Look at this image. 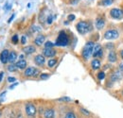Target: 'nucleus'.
Returning <instances> with one entry per match:
<instances>
[{
  "mask_svg": "<svg viewBox=\"0 0 123 118\" xmlns=\"http://www.w3.org/2000/svg\"><path fill=\"white\" fill-rule=\"evenodd\" d=\"M23 51H24L26 54H31V53H33V52L35 51V47L32 46V45H29V46H26V47L23 49Z\"/></svg>",
  "mask_w": 123,
  "mask_h": 118,
  "instance_id": "6ab92c4d",
  "label": "nucleus"
},
{
  "mask_svg": "<svg viewBox=\"0 0 123 118\" xmlns=\"http://www.w3.org/2000/svg\"><path fill=\"white\" fill-rule=\"evenodd\" d=\"M120 55H121V58L123 59V50L121 51V54H120Z\"/></svg>",
  "mask_w": 123,
  "mask_h": 118,
  "instance_id": "79ce46f5",
  "label": "nucleus"
},
{
  "mask_svg": "<svg viewBox=\"0 0 123 118\" xmlns=\"http://www.w3.org/2000/svg\"><path fill=\"white\" fill-rule=\"evenodd\" d=\"M26 112L29 116H34L36 113V108L32 103H28L26 105Z\"/></svg>",
  "mask_w": 123,
  "mask_h": 118,
  "instance_id": "423d86ee",
  "label": "nucleus"
},
{
  "mask_svg": "<svg viewBox=\"0 0 123 118\" xmlns=\"http://www.w3.org/2000/svg\"><path fill=\"white\" fill-rule=\"evenodd\" d=\"M8 70L9 71H11V72H14L17 70V66H16V64H11L9 67H8Z\"/></svg>",
  "mask_w": 123,
  "mask_h": 118,
  "instance_id": "5701e85b",
  "label": "nucleus"
},
{
  "mask_svg": "<svg viewBox=\"0 0 123 118\" xmlns=\"http://www.w3.org/2000/svg\"><path fill=\"white\" fill-rule=\"evenodd\" d=\"M122 78V74L120 72H115L112 75V80L113 81H117V80H120Z\"/></svg>",
  "mask_w": 123,
  "mask_h": 118,
  "instance_id": "dca6fc26",
  "label": "nucleus"
},
{
  "mask_svg": "<svg viewBox=\"0 0 123 118\" xmlns=\"http://www.w3.org/2000/svg\"><path fill=\"white\" fill-rule=\"evenodd\" d=\"M65 118H76V116H75V114L73 112H68L65 115Z\"/></svg>",
  "mask_w": 123,
  "mask_h": 118,
  "instance_id": "c85d7f7f",
  "label": "nucleus"
},
{
  "mask_svg": "<svg viewBox=\"0 0 123 118\" xmlns=\"http://www.w3.org/2000/svg\"><path fill=\"white\" fill-rule=\"evenodd\" d=\"M12 41L13 44H17L18 43V35H13V37L12 38Z\"/></svg>",
  "mask_w": 123,
  "mask_h": 118,
  "instance_id": "cd10ccee",
  "label": "nucleus"
},
{
  "mask_svg": "<svg viewBox=\"0 0 123 118\" xmlns=\"http://www.w3.org/2000/svg\"><path fill=\"white\" fill-rule=\"evenodd\" d=\"M16 66H17V68H19V69H24V68H26V66H27V61H26L25 59H20V60L16 63Z\"/></svg>",
  "mask_w": 123,
  "mask_h": 118,
  "instance_id": "f3484780",
  "label": "nucleus"
},
{
  "mask_svg": "<svg viewBox=\"0 0 123 118\" xmlns=\"http://www.w3.org/2000/svg\"><path fill=\"white\" fill-rule=\"evenodd\" d=\"M45 36L44 35H38L36 38H35V40H34V43L36 45H42L43 43L45 42Z\"/></svg>",
  "mask_w": 123,
  "mask_h": 118,
  "instance_id": "f8f14e48",
  "label": "nucleus"
},
{
  "mask_svg": "<svg viewBox=\"0 0 123 118\" xmlns=\"http://www.w3.org/2000/svg\"><path fill=\"white\" fill-rule=\"evenodd\" d=\"M102 49H101V45L100 44H96L95 47H94V50H93V56L95 58L97 57H102Z\"/></svg>",
  "mask_w": 123,
  "mask_h": 118,
  "instance_id": "0eeeda50",
  "label": "nucleus"
},
{
  "mask_svg": "<svg viewBox=\"0 0 123 118\" xmlns=\"http://www.w3.org/2000/svg\"><path fill=\"white\" fill-rule=\"evenodd\" d=\"M104 77H105V73H104V72H99V73H98V79L101 80V79H103Z\"/></svg>",
  "mask_w": 123,
  "mask_h": 118,
  "instance_id": "a878e982",
  "label": "nucleus"
},
{
  "mask_svg": "<svg viewBox=\"0 0 123 118\" xmlns=\"http://www.w3.org/2000/svg\"><path fill=\"white\" fill-rule=\"evenodd\" d=\"M108 59L110 62H115L117 61V54L114 52V51H111L108 55Z\"/></svg>",
  "mask_w": 123,
  "mask_h": 118,
  "instance_id": "a211bd4d",
  "label": "nucleus"
},
{
  "mask_svg": "<svg viewBox=\"0 0 123 118\" xmlns=\"http://www.w3.org/2000/svg\"><path fill=\"white\" fill-rule=\"evenodd\" d=\"M119 68H120V70H121V71H122V72H123V63H122V64H120V66H119Z\"/></svg>",
  "mask_w": 123,
  "mask_h": 118,
  "instance_id": "58836bf2",
  "label": "nucleus"
},
{
  "mask_svg": "<svg viewBox=\"0 0 123 118\" xmlns=\"http://www.w3.org/2000/svg\"><path fill=\"white\" fill-rule=\"evenodd\" d=\"M114 2V0H101V3L103 6H110L112 5Z\"/></svg>",
  "mask_w": 123,
  "mask_h": 118,
  "instance_id": "4be33fe9",
  "label": "nucleus"
},
{
  "mask_svg": "<svg viewBox=\"0 0 123 118\" xmlns=\"http://www.w3.org/2000/svg\"><path fill=\"white\" fill-rule=\"evenodd\" d=\"M44 55L46 57L48 58H51V57H54L56 55V51L53 49V48H45L44 50Z\"/></svg>",
  "mask_w": 123,
  "mask_h": 118,
  "instance_id": "9b49d317",
  "label": "nucleus"
},
{
  "mask_svg": "<svg viewBox=\"0 0 123 118\" xmlns=\"http://www.w3.org/2000/svg\"><path fill=\"white\" fill-rule=\"evenodd\" d=\"M15 80H16V78L15 77H8V81L11 82V83L15 82Z\"/></svg>",
  "mask_w": 123,
  "mask_h": 118,
  "instance_id": "c756f323",
  "label": "nucleus"
},
{
  "mask_svg": "<svg viewBox=\"0 0 123 118\" xmlns=\"http://www.w3.org/2000/svg\"><path fill=\"white\" fill-rule=\"evenodd\" d=\"M26 41H27V39H26V36H23V37H22V39H21V44H26Z\"/></svg>",
  "mask_w": 123,
  "mask_h": 118,
  "instance_id": "473e14b6",
  "label": "nucleus"
},
{
  "mask_svg": "<svg viewBox=\"0 0 123 118\" xmlns=\"http://www.w3.org/2000/svg\"><path fill=\"white\" fill-rule=\"evenodd\" d=\"M16 59H17V54L14 51H12L10 53V55H9V61L10 62H14Z\"/></svg>",
  "mask_w": 123,
  "mask_h": 118,
  "instance_id": "aec40b11",
  "label": "nucleus"
},
{
  "mask_svg": "<svg viewBox=\"0 0 123 118\" xmlns=\"http://www.w3.org/2000/svg\"><path fill=\"white\" fill-rule=\"evenodd\" d=\"M80 0H70V3L71 4H77Z\"/></svg>",
  "mask_w": 123,
  "mask_h": 118,
  "instance_id": "c9c22d12",
  "label": "nucleus"
},
{
  "mask_svg": "<svg viewBox=\"0 0 123 118\" xmlns=\"http://www.w3.org/2000/svg\"><path fill=\"white\" fill-rule=\"evenodd\" d=\"M104 25H105V21H104L103 18L98 17V18L96 19V27H97L98 30H101V29L104 27Z\"/></svg>",
  "mask_w": 123,
  "mask_h": 118,
  "instance_id": "9d476101",
  "label": "nucleus"
},
{
  "mask_svg": "<svg viewBox=\"0 0 123 118\" xmlns=\"http://www.w3.org/2000/svg\"><path fill=\"white\" fill-rule=\"evenodd\" d=\"M11 9H12V4H8V6L6 8V11H10Z\"/></svg>",
  "mask_w": 123,
  "mask_h": 118,
  "instance_id": "72a5a7b5",
  "label": "nucleus"
},
{
  "mask_svg": "<svg viewBox=\"0 0 123 118\" xmlns=\"http://www.w3.org/2000/svg\"><path fill=\"white\" fill-rule=\"evenodd\" d=\"M20 59H24V56H23V55L20 56Z\"/></svg>",
  "mask_w": 123,
  "mask_h": 118,
  "instance_id": "a19ab883",
  "label": "nucleus"
},
{
  "mask_svg": "<svg viewBox=\"0 0 123 118\" xmlns=\"http://www.w3.org/2000/svg\"><path fill=\"white\" fill-rule=\"evenodd\" d=\"M76 28H77V30L79 31V33H80V34H85V33H87L89 30H91L90 29V25L87 22H84V21L79 22L77 24V26H76Z\"/></svg>",
  "mask_w": 123,
  "mask_h": 118,
  "instance_id": "7ed1b4c3",
  "label": "nucleus"
},
{
  "mask_svg": "<svg viewBox=\"0 0 123 118\" xmlns=\"http://www.w3.org/2000/svg\"><path fill=\"white\" fill-rule=\"evenodd\" d=\"M52 21H53V18H52V16H51V15H49V16L47 17V21H46V22H47V24H49V25H50V24L52 23Z\"/></svg>",
  "mask_w": 123,
  "mask_h": 118,
  "instance_id": "7c9ffc66",
  "label": "nucleus"
},
{
  "mask_svg": "<svg viewBox=\"0 0 123 118\" xmlns=\"http://www.w3.org/2000/svg\"><path fill=\"white\" fill-rule=\"evenodd\" d=\"M119 36L118 34V31L117 30H109L105 32L104 34V38L107 39V40H115V39H117Z\"/></svg>",
  "mask_w": 123,
  "mask_h": 118,
  "instance_id": "20e7f679",
  "label": "nucleus"
},
{
  "mask_svg": "<svg viewBox=\"0 0 123 118\" xmlns=\"http://www.w3.org/2000/svg\"><path fill=\"white\" fill-rule=\"evenodd\" d=\"M75 18H76V17H75V15L74 14H69L68 15V17H67V19H68L69 21H73Z\"/></svg>",
  "mask_w": 123,
  "mask_h": 118,
  "instance_id": "2f4dec72",
  "label": "nucleus"
},
{
  "mask_svg": "<svg viewBox=\"0 0 123 118\" xmlns=\"http://www.w3.org/2000/svg\"><path fill=\"white\" fill-rule=\"evenodd\" d=\"M15 85H17V83H14V84H13V85H12V86H11L10 88H11V89H13V87H14Z\"/></svg>",
  "mask_w": 123,
  "mask_h": 118,
  "instance_id": "ea45409f",
  "label": "nucleus"
},
{
  "mask_svg": "<svg viewBox=\"0 0 123 118\" xmlns=\"http://www.w3.org/2000/svg\"><path fill=\"white\" fill-rule=\"evenodd\" d=\"M110 15L115 19H121L123 17V12L119 9H112L110 12Z\"/></svg>",
  "mask_w": 123,
  "mask_h": 118,
  "instance_id": "39448f33",
  "label": "nucleus"
},
{
  "mask_svg": "<svg viewBox=\"0 0 123 118\" xmlns=\"http://www.w3.org/2000/svg\"><path fill=\"white\" fill-rule=\"evenodd\" d=\"M14 16H15V15H14V14H12V17H11V18L9 19V21H8V23H11V22H12V21L13 20V18H14Z\"/></svg>",
  "mask_w": 123,
  "mask_h": 118,
  "instance_id": "f704fd0d",
  "label": "nucleus"
},
{
  "mask_svg": "<svg viewBox=\"0 0 123 118\" xmlns=\"http://www.w3.org/2000/svg\"><path fill=\"white\" fill-rule=\"evenodd\" d=\"M91 65H92V68L94 70H98L100 67V61L97 59H93L92 62H91Z\"/></svg>",
  "mask_w": 123,
  "mask_h": 118,
  "instance_id": "2eb2a0df",
  "label": "nucleus"
},
{
  "mask_svg": "<svg viewBox=\"0 0 123 118\" xmlns=\"http://www.w3.org/2000/svg\"><path fill=\"white\" fill-rule=\"evenodd\" d=\"M81 112H84L85 114H89V112H86V110H84V109H81Z\"/></svg>",
  "mask_w": 123,
  "mask_h": 118,
  "instance_id": "4c0bfd02",
  "label": "nucleus"
},
{
  "mask_svg": "<svg viewBox=\"0 0 123 118\" xmlns=\"http://www.w3.org/2000/svg\"><path fill=\"white\" fill-rule=\"evenodd\" d=\"M3 77H4V72H0V81L2 80Z\"/></svg>",
  "mask_w": 123,
  "mask_h": 118,
  "instance_id": "e433bc0d",
  "label": "nucleus"
},
{
  "mask_svg": "<svg viewBox=\"0 0 123 118\" xmlns=\"http://www.w3.org/2000/svg\"><path fill=\"white\" fill-rule=\"evenodd\" d=\"M9 55H10V52L7 49L2 51V53L0 55V59H1V61L3 63H7L9 61Z\"/></svg>",
  "mask_w": 123,
  "mask_h": 118,
  "instance_id": "1a4fd4ad",
  "label": "nucleus"
},
{
  "mask_svg": "<svg viewBox=\"0 0 123 118\" xmlns=\"http://www.w3.org/2000/svg\"><path fill=\"white\" fill-rule=\"evenodd\" d=\"M0 116H1V112H0Z\"/></svg>",
  "mask_w": 123,
  "mask_h": 118,
  "instance_id": "37998d69",
  "label": "nucleus"
},
{
  "mask_svg": "<svg viewBox=\"0 0 123 118\" xmlns=\"http://www.w3.org/2000/svg\"><path fill=\"white\" fill-rule=\"evenodd\" d=\"M95 44L93 42H88L87 44L84 45L83 50H82V57L84 59H88L90 56L93 55V50H94Z\"/></svg>",
  "mask_w": 123,
  "mask_h": 118,
  "instance_id": "f257e3e1",
  "label": "nucleus"
},
{
  "mask_svg": "<svg viewBox=\"0 0 123 118\" xmlns=\"http://www.w3.org/2000/svg\"><path fill=\"white\" fill-rule=\"evenodd\" d=\"M58 100H59V101H65V102H69V101H71V98H70V97H67V96H63V97L59 98Z\"/></svg>",
  "mask_w": 123,
  "mask_h": 118,
  "instance_id": "b1692460",
  "label": "nucleus"
},
{
  "mask_svg": "<svg viewBox=\"0 0 123 118\" xmlns=\"http://www.w3.org/2000/svg\"><path fill=\"white\" fill-rule=\"evenodd\" d=\"M39 73V70L38 69H36V68H34V67H29L28 69H26V71H25V76H27V77H35V76H37Z\"/></svg>",
  "mask_w": 123,
  "mask_h": 118,
  "instance_id": "6e6552de",
  "label": "nucleus"
},
{
  "mask_svg": "<svg viewBox=\"0 0 123 118\" xmlns=\"http://www.w3.org/2000/svg\"><path fill=\"white\" fill-rule=\"evenodd\" d=\"M68 43H69V39H68L66 33L64 31H61L57 40H56V44H55L59 45V46H65V45L68 44Z\"/></svg>",
  "mask_w": 123,
  "mask_h": 118,
  "instance_id": "f03ea898",
  "label": "nucleus"
},
{
  "mask_svg": "<svg viewBox=\"0 0 123 118\" xmlns=\"http://www.w3.org/2000/svg\"><path fill=\"white\" fill-rule=\"evenodd\" d=\"M56 63H57V59H49V60H48V62H47V64H48V66H49V67H53V66H55V65H56Z\"/></svg>",
  "mask_w": 123,
  "mask_h": 118,
  "instance_id": "412c9836",
  "label": "nucleus"
},
{
  "mask_svg": "<svg viewBox=\"0 0 123 118\" xmlns=\"http://www.w3.org/2000/svg\"><path fill=\"white\" fill-rule=\"evenodd\" d=\"M45 46H46V48H52L54 46V44L52 42H46L45 44Z\"/></svg>",
  "mask_w": 123,
  "mask_h": 118,
  "instance_id": "393cba45",
  "label": "nucleus"
},
{
  "mask_svg": "<svg viewBox=\"0 0 123 118\" xmlns=\"http://www.w3.org/2000/svg\"><path fill=\"white\" fill-rule=\"evenodd\" d=\"M54 114H55L54 111L52 109H49V110H46L45 112L44 116H45V118H54Z\"/></svg>",
  "mask_w": 123,
  "mask_h": 118,
  "instance_id": "4468645a",
  "label": "nucleus"
},
{
  "mask_svg": "<svg viewBox=\"0 0 123 118\" xmlns=\"http://www.w3.org/2000/svg\"><path fill=\"white\" fill-rule=\"evenodd\" d=\"M40 77H41V79L46 80V79H47V78L49 77V75H48V74H41Z\"/></svg>",
  "mask_w": 123,
  "mask_h": 118,
  "instance_id": "bb28decb",
  "label": "nucleus"
},
{
  "mask_svg": "<svg viewBox=\"0 0 123 118\" xmlns=\"http://www.w3.org/2000/svg\"><path fill=\"white\" fill-rule=\"evenodd\" d=\"M35 62H36V64H38V65H44V63H45V58H44V56H42V55H37V56L35 57Z\"/></svg>",
  "mask_w": 123,
  "mask_h": 118,
  "instance_id": "ddd939ff",
  "label": "nucleus"
}]
</instances>
